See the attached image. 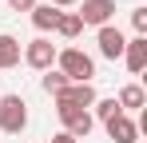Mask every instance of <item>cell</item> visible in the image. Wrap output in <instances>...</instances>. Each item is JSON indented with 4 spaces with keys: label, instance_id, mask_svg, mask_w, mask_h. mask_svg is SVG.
Returning a JSON list of instances; mask_svg holds the SVG:
<instances>
[{
    "label": "cell",
    "instance_id": "obj_6",
    "mask_svg": "<svg viewBox=\"0 0 147 143\" xmlns=\"http://www.w3.org/2000/svg\"><path fill=\"white\" fill-rule=\"evenodd\" d=\"M96 44H99V56L103 60H119L123 48H127V36H123L115 24H103V28H96Z\"/></svg>",
    "mask_w": 147,
    "mask_h": 143
},
{
    "label": "cell",
    "instance_id": "obj_12",
    "mask_svg": "<svg viewBox=\"0 0 147 143\" xmlns=\"http://www.w3.org/2000/svg\"><path fill=\"white\" fill-rule=\"evenodd\" d=\"M115 103H119V111L127 115V111H139V107H143L147 95H143V88H139V84H123L119 95H115Z\"/></svg>",
    "mask_w": 147,
    "mask_h": 143
},
{
    "label": "cell",
    "instance_id": "obj_7",
    "mask_svg": "<svg viewBox=\"0 0 147 143\" xmlns=\"http://www.w3.org/2000/svg\"><path fill=\"white\" fill-rule=\"evenodd\" d=\"M96 99H99V95H96V88H92V84H68L64 92L56 95V103H68V107H84V111H88V107H92Z\"/></svg>",
    "mask_w": 147,
    "mask_h": 143
},
{
    "label": "cell",
    "instance_id": "obj_10",
    "mask_svg": "<svg viewBox=\"0 0 147 143\" xmlns=\"http://www.w3.org/2000/svg\"><path fill=\"white\" fill-rule=\"evenodd\" d=\"M20 52H24V44H20L12 32H0V72L16 68V64H20Z\"/></svg>",
    "mask_w": 147,
    "mask_h": 143
},
{
    "label": "cell",
    "instance_id": "obj_19",
    "mask_svg": "<svg viewBox=\"0 0 147 143\" xmlns=\"http://www.w3.org/2000/svg\"><path fill=\"white\" fill-rule=\"evenodd\" d=\"M72 4H80V0H52V8H72Z\"/></svg>",
    "mask_w": 147,
    "mask_h": 143
},
{
    "label": "cell",
    "instance_id": "obj_1",
    "mask_svg": "<svg viewBox=\"0 0 147 143\" xmlns=\"http://www.w3.org/2000/svg\"><path fill=\"white\" fill-rule=\"evenodd\" d=\"M56 72H64L68 84H92L96 80V60L84 48H60L56 52Z\"/></svg>",
    "mask_w": 147,
    "mask_h": 143
},
{
    "label": "cell",
    "instance_id": "obj_5",
    "mask_svg": "<svg viewBox=\"0 0 147 143\" xmlns=\"http://www.w3.org/2000/svg\"><path fill=\"white\" fill-rule=\"evenodd\" d=\"M80 24L84 28H103L115 20V0H80Z\"/></svg>",
    "mask_w": 147,
    "mask_h": 143
},
{
    "label": "cell",
    "instance_id": "obj_8",
    "mask_svg": "<svg viewBox=\"0 0 147 143\" xmlns=\"http://www.w3.org/2000/svg\"><path fill=\"white\" fill-rule=\"evenodd\" d=\"M103 131H107V139H111V143H135V139H139V123H135L131 115L107 119V123H103Z\"/></svg>",
    "mask_w": 147,
    "mask_h": 143
},
{
    "label": "cell",
    "instance_id": "obj_16",
    "mask_svg": "<svg viewBox=\"0 0 147 143\" xmlns=\"http://www.w3.org/2000/svg\"><path fill=\"white\" fill-rule=\"evenodd\" d=\"M131 28H135L139 36L147 32V8H135V12H131Z\"/></svg>",
    "mask_w": 147,
    "mask_h": 143
},
{
    "label": "cell",
    "instance_id": "obj_14",
    "mask_svg": "<svg viewBox=\"0 0 147 143\" xmlns=\"http://www.w3.org/2000/svg\"><path fill=\"white\" fill-rule=\"evenodd\" d=\"M40 88H44V95H52V99H56V95H60L64 88H68V80H64V72L48 68L44 76H40Z\"/></svg>",
    "mask_w": 147,
    "mask_h": 143
},
{
    "label": "cell",
    "instance_id": "obj_2",
    "mask_svg": "<svg viewBox=\"0 0 147 143\" xmlns=\"http://www.w3.org/2000/svg\"><path fill=\"white\" fill-rule=\"evenodd\" d=\"M24 127H28L24 95H0V131H4V135H20Z\"/></svg>",
    "mask_w": 147,
    "mask_h": 143
},
{
    "label": "cell",
    "instance_id": "obj_9",
    "mask_svg": "<svg viewBox=\"0 0 147 143\" xmlns=\"http://www.w3.org/2000/svg\"><path fill=\"white\" fill-rule=\"evenodd\" d=\"M119 60L127 64V72H131V76H139V72L147 68V36L127 40V48H123V56H119Z\"/></svg>",
    "mask_w": 147,
    "mask_h": 143
},
{
    "label": "cell",
    "instance_id": "obj_13",
    "mask_svg": "<svg viewBox=\"0 0 147 143\" xmlns=\"http://www.w3.org/2000/svg\"><path fill=\"white\" fill-rule=\"evenodd\" d=\"M80 32H84L80 16H76V12H60V20H56V36H64V40H76Z\"/></svg>",
    "mask_w": 147,
    "mask_h": 143
},
{
    "label": "cell",
    "instance_id": "obj_11",
    "mask_svg": "<svg viewBox=\"0 0 147 143\" xmlns=\"http://www.w3.org/2000/svg\"><path fill=\"white\" fill-rule=\"evenodd\" d=\"M28 20H32V28L44 36V32H56V20H60V8H52V4H36L32 12H28Z\"/></svg>",
    "mask_w": 147,
    "mask_h": 143
},
{
    "label": "cell",
    "instance_id": "obj_18",
    "mask_svg": "<svg viewBox=\"0 0 147 143\" xmlns=\"http://www.w3.org/2000/svg\"><path fill=\"white\" fill-rule=\"evenodd\" d=\"M52 143H76V139L68 135V131H60V135H52Z\"/></svg>",
    "mask_w": 147,
    "mask_h": 143
},
{
    "label": "cell",
    "instance_id": "obj_4",
    "mask_svg": "<svg viewBox=\"0 0 147 143\" xmlns=\"http://www.w3.org/2000/svg\"><path fill=\"white\" fill-rule=\"evenodd\" d=\"M56 115H60L64 131H68L76 143H80V139H88V135H92V127H96L92 111H84V107H68V103H56Z\"/></svg>",
    "mask_w": 147,
    "mask_h": 143
},
{
    "label": "cell",
    "instance_id": "obj_17",
    "mask_svg": "<svg viewBox=\"0 0 147 143\" xmlns=\"http://www.w3.org/2000/svg\"><path fill=\"white\" fill-rule=\"evenodd\" d=\"M36 4H40V0H8V8H12V12H32Z\"/></svg>",
    "mask_w": 147,
    "mask_h": 143
},
{
    "label": "cell",
    "instance_id": "obj_15",
    "mask_svg": "<svg viewBox=\"0 0 147 143\" xmlns=\"http://www.w3.org/2000/svg\"><path fill=\"white\" fill-rule=\"evenodd\" d=\"M92 107H96V115H92V119H99V123H107V119L123 115V111H119V103H115V95H107V99H96Z\"/></svg>",
    "mask_w": 147,
    "mask_h": 143
},
{
    "label": "cell",
    "instance_id": "obj_3",
    "mask_svg": "<svg viewBox=\"0 0 147 143\" xmlns=\"http://www.w3.org/2000/svg\"><path fill=\"white\" fill-rule=\"evenodd\" d=\"M56 52H60V48L52 44L48 36H36V40H28V44H24L20 60H24L32 72H48V68H56Z\"/></svg>",
    "mask_w": 147,
    "mask_h": 143
}]
</instances>
